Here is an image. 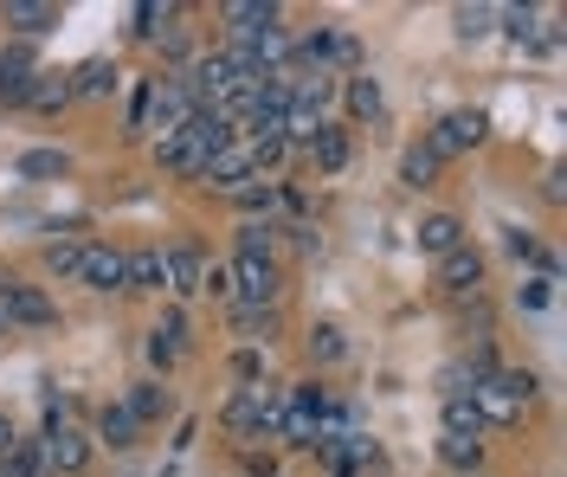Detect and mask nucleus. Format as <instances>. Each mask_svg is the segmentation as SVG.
Segmentation results:
<instances>
[{
    "label": "nucleus",
    "instance_id": "5701e85b",
    "mask_svg": "<svg viewBox=\"0 0 567 477\" xmlns=\"http://www.w3.org/2000/svg\"><path fill=\"white\" fill-rule=\"evenodd\" d=\"M65 168H71L65 148H27V155L13 162V175H20V182H52V175H65Z\"/></svg>",
    "mask_w": 567,
    "mask_h": 477
},
{
    "label": "nucleus",
    "instance_id": "0eeeda50",
    "mask_svg": "<svg viewBox=\"0 0 567 477\" xmlns=\"http://www.w3.org/2000/svg\"><path fill=\"white\" fill-rule=\"evenodd\" d=\"M207 187H219V194H239V187L258 182V155H251V143L239 136V143H226L219 155L207 162V175H200Z\"/></svg>",
    "mask_w": 567,
    "mask_h": 477
},
{
    "label": "nucleus",
    "instance_id": "7ed1b4c3",
    "mask_svg": "<svg viewBox=\"0 0 567 477\" xmlns=\"http://www.w3.org/2000/svg\"><path fill=\"white\" fill-rule=\"evenodd\" d=\"M278 291H284L278 258H251V252L233 258V303H246V310H278Z\"/></svg>",
    "mask_w": 567,
    "mask_h": 477
},
{
    "label": "nucleus",
    "instance_id": "58836bf2",
    "mask_svg": "<svg viewBox=\"0 0 567 477\" xmlns=\"http://www.w3.org/2000/svg\"><path fill=\"white\" fill-rule=\"evenodd\" d=\"M329 52H336V39H329V33H310V39H303V59H329Z\"/></svg>",
    "mask_w": 567,
    "mask_h": 477
},
{
    "label": "nucleus",
    "instance_id": "20e7f679",
    "mask_svg": "<svg viewBox=\"0 0 567 477\" xmlns=\"http://www.w3.org/2000/svg\"><path fill=\"white\" fill-rule=\"evenodd\" d=\"M432 284H439L445 297H477V291H484V252L464 239L458 252L432 258Z\"/></svg>",
    "mask_w": 567,
    "mask_h": 477
},
{
    "label": "nucleus",
    "instance_id": "c85d7f7f",
    "mask_svg": "<svg viewBox=\"0 0 567 477\" xmlns=\"http://www.w3.org/2000/svg\"><path fill=\"white\" fill-rule=\"evenodd\" d=\"M0 477H45L39 445L33 439H13V452H0Z\"/></svg>",
    "mask_w": 567,
    "mask_h": 477
},
{
    "label": "nucleus",
    "instance_id": "f03ea898",
    "mask_svg": "<svg viewBox=\"0 0 567 477\" xmlns=\"http://www.w3.org/2000/svg\"><path fill=\"white\" fill-rule=\"evenodd\" d=\"M219 426L233 433V439H265V433H278L284 426V394H265V387H246V394H233L226 413H219Z\"/></svg>",
    "mask_w": 567,
    "mask_h": 477
},
{
    "label": "nucleus",
    "instance_id": "72a5a7b5",
    "mask_svg": "<svg viewBox=\"0 0 567 477\" xmlns=\"http://www.w3.org/2000/svg\"><path fill=\"white\" fill-rule=\"evenodd\" d=\"M310 355H317V362H342V355H349L342 330H336V323H317V330H310Z\"/></svg>",
    "mask_w": 567,
    "mask_h": 477
},
{
    "label": "nucleus",
    "instance_id": "1a4fd4ad",
    "mask_svg": "<svg viewBox=\"0 0 567 477\" xmlns=\"http://www.w3.org/2000/svg\"><path fill=\"white\" fill-rule=\"evenodd\" d=\"M84 291H130V265H123V246H84Z\"/></svg>",
    "mask_w": 567,
    "mask_h": 477
},
{
    "label": "nucleus",
    "instance_id": "a211bd4d",
    "mask_svg": "<svg viewBox=\"0 0 567 477\" xmlns=\"http://www.w3.org/2000/svg\"><path fill=\"white\" fill-rule=\"evenodd\" d=\"M123 265H130V291H168L162 246H136V252H123Z\"/></svg>",
    "mask_w": 567,
    "mask_h": 477
},
{
    "label": "nucleus",
    "instance_id": "cd10ccee",
    "mask_svg": "<svg viewBox=\"0 0 567 477\" xmlns=\"http://www.w3.org/2000/svg\"><path fill=\"white\" fill-rule=\"evenodd\" d=\"M317 129H322L317 111H303V104H290V111H284V148H303V155H310Z\"/></svg>",
    "mask_w": 567,
    "mask_h": 477
},
{
    "label": "nucleus",
    "instance_id": "dca6fc26",
    "mask_svg": "<svg viewBox=\"0 0 567 477\" xmlns=\"http://www.w3.org/2000/svg\"><path fill=\"white\" fill-rule=\"evenodd\" d=\"M181 335H187V317H181V310H162V323L148 330V362L175 367L181 362Z\"/></svg>",
    "mask_w": 567,
    "mask_h": 477
},
{
    "label": "nucleus",
    "instance_id": "f3484780",
    "mask_svg": "<svg viewBox=\"0 0 567 477\" xmlns=\"http://www.w3.org/2000/svg\"><path fill=\"white\" fill-rule=\"evenodd\" d=\"M310 162H317V175H342L349 168V129L342 123H322L317 143H310Z\"/></svg>",
    "mask_w": 567,
    "mask_h": 477
},
{
    "label": "nucleus",
    "instance_id": "6ab92c4d",
    "mask_svg": "<svg viewBox=\"0 0 567 477\" xmlns=\"http://www.w3.org/2000/svg\"><path fill=\"white\" fill-rule=\"evenodd\" d=\"M65 104H71V72H39L27 111H33V116H59Z\"/></svg>",
    "mask_w": 567,
    "mask_h": 477
},
{
    "label": "nucleus",
    "instance_id": "393cba45",
    "mask_svg": "<svg viewBox=\"0 0 567 477\" xmlns=\"http://www.w3.org/2000/svg\"><path fill=\"white\" fill-rule=\"evenodd\" d=\"M104 91H116V65L110 59H91V65L71 72V97H104Z\"/></svg>",
    "mask_w": 567,
    "mask_h": 477
},
{
    "label": "nucleus",
    "instance_id": "37998d69",
    "mask_svg": "<svg viewBox=\"0 0 567 477\" xmlns=\"http://www.w3.org/2000/svg\"><path fill=\"white\" fill-rule=\"evenodd\" d=\"M0 335H13V323H7V310H0Z\"/></svg>",
    "mask_w": 567,
    "mask_h": 477
},
{
    "label": "nucleus",
    "instance_id": "ddd939ff",
    "mask_svg": "<svg viewBox=\"0 0 567 477\" xmlns=\"http://www.w3.org/2000/svg\"><path fill=\"white\" fill-rule=\"evenodd\" d=\"M219 20L233 27V39L278 33V7H265V0H226V7H219Z\"/></svg>",
    "mask_w": 567,
    "mask_h": 477
},
{
    "label": "nucleus",
    "instance_id": "aec40b11",
    "mask_svg": "<svg viewBox=\"0 0 567 477\" xmlns=\"http://www.w3.org/2000/svg\"><path fill=\"white\" fill-rule=\"evenodd\" d=\"M130 419H136V426H155V419H168V387H162V381H136V387H130Z\"/></svg>",
    "mask_w": 567,
    "mask_h": 477
},
{
    "label": "nucleus",
    "instance_id": "2f4dec72",
    "mask_svg": "<svg viewBox=\"0 0 567 477\" xmlns=\"http://www.w3.org/2000/svg\"><path fill=\"white\" fill-rule=\"evenodd\" d=\"M439 458H445L452 471H477V465H484V439H452V433H445V439H439Z\"/></svg>",
    "mask_w": 567,
    "mask_h": 477
},
{
    "label": "nucleus",
    "instance_id": "f8f14e48",
    "mask_svg": "<svg viewBox=\"0 0 567 477\" xmlns=\"http://www.w3.org/2000/svg\"><path fill=\"white\" fill-rule=\"evenodd\" d=\"M0 27L39 39V33H52V27H59V7H52V0H0Z\"/></svg>",
    "mask_w": 567,
    "mask_h": 477
},
{
    "label": "nucleus",
    "instance_id": "6e6552de",
    "mask_svg": "<svg viewBox=\"0 0 567 477\" xmlns=\"http://www.w3.org/2000/svg\"><path fill=\"white\" fill-rule=\"evenodd\" d=\"M0 310H7V323H27V330H45V323H59L52 297L39 291V284H13V278H0Z\"/></svg>",
    "mask_w": 567,
    "mask_h": 477
},
{
    "label": "nucleus",
    "instance_id": "c756f323",
    "mask_svg": "<svg viewBox=\"0 0 567 477\" xmlns=\"http://www.w3.org/2000/svg\"><path fill=\"white\" fill-rule=\"evenodd\" d=\"M432 175H439V155H432L425 143H413L406 155H400V182L406 187H432Z\"/></svg>",
    "mask_w": 567,
    "mask_h": 477
},
{
    "label": "nucleus",
    "instance_id": "4c0bfd02",
    "mask_svg": "<svg viewBox=\"0 0 567 477\" xmlns=\"http://www.w3.org/2000/svg\"><path fill=\"white\" fill-rule=\"evenodd\" d=\"M496 20H503V33H509V39H523V33H529V20H535V13H529V7H503Z\"/></svg>",
    "mask_w": 567,
    "mask_h": 477
},
{
    "label": "nucleus",
    "instance_id": "7c9ffc66",
    "mask_svg": "<svg viewBox=\"0 0 567 477\" xmlns=\"http://www.w3.org/2000/svg\"><path fill=\"white\" fill-rule=\"evenodd\" d=\"M233 207H239L246 220H258V214L271 220V214H278V187H271V182H251V187H239V194H233Z\"/></svg>",
    "mask_w": 567,
    "mask_h": 477
},
{
    "label": "nucleus",
    "instance_id": "a19ab883",
    "mask_svg": "<svg viewBox=\"0 0 567 477\" xmlns=\"http://www.w3.org/2000/svg\"><path fill=\"white\" fill-rule=\"evenodd\" d=\"M548 303V284H523V310H542Z\"/></svg>",
    "mask_w": 567,
    "mask_h": 477
},
{
    "label": "nucleus",
    "instance_id": "2eb2a0df",
    "mask_svg": "<svg viewBox=\"0 0 567 477\" xmlns=\"http://www.w3.org/2000/svg\"><path fill=\"white\" fill-rule=\"evenodd\" d=\"M464 246V220L458 214H425L420 220V252L425 258H445V252H458Z\"/></svg>",
    "mask_w": 567,
    "mask_h": 477
},
{
    "label": "nucleus",
    "instance_id": "423d86ee",
    "mask_svg": "<svg viewBox=\"0 0 567 477\" xmlns=\"http://www.w3.org/2000/svg\"><path fill=\"white\" fill-rule=\"evenodd\" d=\"M484 129H491V116H484V111H452V116H439V129L425 136V148L445 162V155H464V148H477V143H484Z\"/></svg>",
    "mask_w": 567,
    "mask_h": 477
},
{
    "label": "nucleus",
    "instance_id": "4468645a",
    "mask_svg": "<svg viewBox=\"0 0 567 477\" xmlns=\"http://www.w3.org/2000/svg\"><path fill=\"white\" fill-rule=\"evenodd\" d=\"M33 77H39V65L27 59V52H7V59H0V104H7V111H27Z\"/></svg>",
    "mask_w": 567,
    "mask_h": 477
},
{
    "label": "nucleus",
    "instance_id": "b1692460",
    "mask_svg": "<svg viewBox=\"0 0 567 477\" xmlns=\"http://www.w3.org/2000/svg\"><path fill=\"white\" fill-rule=\"evenodd\" d=\"M84 246H91V239H52V246H45V271L78 284V278H84Z\"/></svg>",
    "mask_w": 567,
    "mask_h": 477
},
{
    "label": "nucleus",
    "instance_id": "4be33fe9",
    "mask_svg": "<svg viewBox=\"0 0 567 477\" xmlns=\"http://www.w3.org/2000/svg\"><path fill=\"white\" fill-rule=\"evenodd\" d=\"M136 419H130V406L116 401V406H104V413H97V439L110 445V452H130V445H136Z\"/></svg>",
    "mask_w": 567,
    "mask_h": 477
},
{
    "label": "nucleus",
    "instance_id": "bb28decb",
    "mask_svg": "<svg viewBox=\"0 0 567 477\" xmlns=\"http://www.w3.org/2000/svg\"><path fill=\"white\" fill-rule=\"evenodd\" d=\"M226 310H233V330L246 342H271L278 335V310H246V303H226Z\"/></svg>",
    "mask_w": 567,
    "mask_h": 477
},
{
    "label": "nucleus",
    "instance_id": "c9c22d12",
    "mask_svg": "<svg viewBox=\"0 0 567 477\" xmlns=\"http://www.w3.org/2000/svg\"><path fill=\"white\" fill-rule=\"evenodd\" d=\"M491 20H496L491 7H458V33L464 39H484V33H491Z\"/></svg>",
    "mask_w": 567,
    "mask_h": 477
},
{
    "label": "nucleus",
    "instance_id": "39448f33",
    "mask_svg": "<svg viewBox=\"0 0 567 477\" xmlns=\"http://www.w3.org/2000/svg\"><path fill=\"white\" fill-rule=\"evenodd\" d=\"M39 458H45V471L78 477L84 465H91V439H84V433H71L65 419L52 413V419H45V445H39Z\"/></svg>",
    "mask_w": 567,
    "mask_h": 477
},
{
    "label": "nucleus",
    "instance_id": "412c9836",
    "mask_svg": "<svg viewBox=\"0 0 567 477\" xmlns=\"http://www.w3.org/2000/svg\"><path fill=\"white\" fill-rule=\"evenodd\" d=\"M439 419H445L452 439H484V413L471 406V394H445V413Z\"/></svg>",
    "mask_w": 567,
    "mask_h": 477
},
{
    "label": "nucleus",
    "instance_id": "e433bc0d",
    "mask_svg": "<svg viewBox=\"0 0 567 477\" xmlns=\"http://www.w3.org/2000/svg\"><path fill=\"white\" fill-rule=\"evenodd\" d=\"M233 374H239L246 387H258V374H265V355H258V349H239V355H233Z\"/></svg>",
    "mask_w": 567,
    "mask_h": 477
},
{
    "label": "nucleus",
    "instance_id": "473e14b6",
    "mask_svg": "<svg viewBox=\"0 0 567 477\" xmlns=\"http://www.w3.org/2000/svg\"><path fill=\"white\" fill-rule=\"evenodd\" d=\"M130 20H136V27H130L136 39H162V33H168V20H175V7H155V0H142Z\"/></svg>",
    "mask_w": 567,
    "mask_h": 477
},
{
    "label": "nucleus",
    "instance_id": "9d476101",
    "mask_svg": "<svg viewBox=\"0 0 567 477\" xmlns=\"http://www.w3.org/2000/svg\"><path fill=\"white\" fill-rule=\"evenodd\" d=\"M155 162L168 168V175H181V182H200L207 175V162H213V148L194 136V129H181L175 143H155Z\"/></svg>",
    "mask_w": 567,
    "mask_h": 477
},
{
    "label": "nucleus",
    "instance_id": "79ce46f5",
    "mask_svg": "<svg viewBox=\"0 0 567 477\" xmlns=\"http://www.w3.org/2000/svg\"><path fill=\"white\" fill-rule=\"evenodd\" d=\"M13 439H20V433H13V419L0 413V452H13Z\"/></svg>",
    "mask_w": 567,
    "mask_h": 477
},
{
    "label": "nucleus",
    "instance_id": "9b49d317",
    "mask_svg": "<svg viewBox=\"0 0 567 477\" xmlns=\"http://www.w3.org/2000/svg\"><path fill=\"white\" fill-rule=\"evenodd\" d=\"M162 265H168V291H175V297H200V271H207V258H200L194 239L162 246Z\"/></svg>",
    "mask_w": 567,
    "mask_h": 477
},
{
    "label": "nucleus",
    "instance_id": "ea45409f",
    "mask_svg": "<svg viewBox=\"0 0 567 477\" xmlns=\"http://www.w3.org/2000/svg\"><path fill=\"white\" fill-rule=\"evenodd\" d=\"M246 471H251V477H271L278 465H271V452H246Z\"/></svg>",
    "mask_w": 567,
    "mask_h": 477
},
{
    "label": "nucleus",
    "instance_id": "a878e982",
    "mask_svg": "<svg viewBox=\"0 0 567 477\" xmlns=\"http://www.w3.org/2000/svg\"><path fill=\"white\" fill-rule=\"evenodd\" d=\"M381 111H388L381 84H374V77H349V116H354V123H374Z\"/></svg>",
    "mask_w": 567,
    "mask_h": 477
},
{
    "label": "nucleus",
    "instance_id": "f704fd0d",
    "mask_svg": "<svg viewBox=\"0 0 567 477\" xmlns=\"http://www.w3.org/2000/svg\"><path fill=\"white\" fill-rule=\"evenodd\" d=\"M200 297H219V303H233V271H226V265H207V271H200Z\"/></svg>",
    "mask_w": 567,
    "mask_h": 477
},
{
    "label": "nucleus",
    "instance_id": "f257e3e1",
    "mask_svg": "<svg viewBox=\"0 0 567 477\" xmlns=\"http://www.w3.org/2000/svg\"><path fill=\"white\" fill-rule=\"evenodd\" d=\"M535 401V381L529 374H516V367H491V374H477V387H471V406L484 413V426H509V419H523V406Z\"/></svg>",
    "mask_w": 567,
    "mask_h": 477
}]
</instances>
